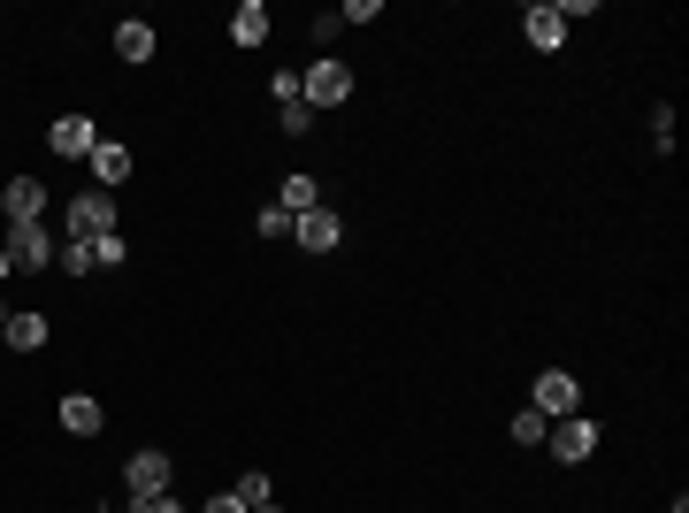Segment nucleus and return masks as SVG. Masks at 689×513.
<instances>
[{"instance_id":"2","label":"nucleus","mask_w":689,"mask_h":513,"mask_svg":"<svg viewBox=\"0 0 689 513\" xmlns=\"http://www.w3.org/2000/svg\"><path fill=\"white\" fill-rule=\"evenodd\" d=\"M299 100L322 116V108H344L352 100V69L344 62H315V69H299Z\"/></svg>"},{"instance_id":"11","label":"nucleus","mask_w":689,"mask_h":513,"mask_svg":"<svg viewBox=\"0 0 689 513\" xmlns=\"http://www.w3.org/2000/svg\"><path fill=\"white\" fill-rule=\"evenodd\" d=\"M131 176V146H116V139H100L92 146V192H116Z\"/></svg>"},{"instance_id":"21","label":"nucleus","mask_w":689,"mask_h":513,"mask_svg":"<svg viewBox=\"0 0 689 513\" xmlns=\"http://www.w3.org/2000/svg\"><path fill=\"white\" fill-rule=\"evenodd\" d=\"M253 230H261V238H292V215H284V207H261Z\"/></svg>"},{"instance_id":"1","label":"nucleus","mask_w":689,"mask_h":513,"mask_svg":"<svg viewBox=\"0 0 689 513\" xmlns=\"http://www.w3.org/2000/svg\"><path fill=\"white\" fill-rule=\"evenodd\" d=\"M0 253H8V269H54V230L46 222H8V238H0Z\"/></svg>"},{"instance_id":"13","label":"nucleus","mask_w":689,"mask_h":513,"mask_svg":"<svg viewBox=\"0 0 689 513\" xmlns=\"http://www.w3.org/2000/svg\"><path fill=\"white\" fill-rule=\"evenodd\" d=\"M116 54H123V62H154V23L123 15V23H116Z\"/></svg>"},{"instance_id":"20","label":"nucleus","mask_w":689,"mask_h":513,"mask_svg":"<svg viewBox=\"0 0 689 513\" xmlns=\"http://www.w3.org/2000/svg\"><path fill=\"white\" fill-rule=\"evenodd\" d=\"M230 499H238V506L253 513V506H269V499H276V491H269V476H245V483H238V491H230Z\"/></svg>"},{"instance_id":"6","label":"nucleus","mask_w":689,"mask_h":513,"mask_svg":"<svg viewBox=\"0 0 689 513\" xmlns=\"http://www.w3.org/2000/svg\"><path fill=\"white\" fill-rule=\"evenodd\" d=\"M46 146H54L62 162H92V146H100V123H92V116H54Z\"/></svg>"},{"instance_id":"10","label":"nucleus","mask_w":689,"mask_h":513,"mask_svg":"<svg viewBox=\"0 0 689 513\" xmlns=\"http://www.w3.org/2000/svg\"><path fill=\"white\" fill-rule=\"evenodd\" d=\"M100 422H108V414H100L92 391H62V429H69V437H100Z\"/></svg>"},{"instance_id":"25","label":"nucleus","mask_w":689,"mask_h":513,"mask_svg":"<svg viewBox=\"0 0 689 513\" xmlns=\"http://www.w3.org/2000/svg\"><path fill=\"white\" fill-rule=\"evenodd\" d=\"M253 513H276V499H269V506H253Z\"/></svg>"},{"instance_id":"22","label":"nucleus","mask_w":689,"mask_h":513,"mask_svg":"<svg viewBox=\"0 0 689 513\" xmlns=\"http://www.w3.org/2000/svg\"><path fill=\"white\" fill-rule=\"evenodd\" d=\"M269 92H276V108H292V100H299V69H276Z\"/></svg>"},{"instance_id":"15","label":"nucleus","mask_w":689,"mask_h":513,"mask_svg":"<svg viewBox=\"0 0 689 513\" xmlns=\"http://www.w3.org/2000/svg\"><path fill=\"white\" fill-rule=\"evenodd\" d=\"M230 39H238V46H269V8H261V0H245V8L230 15Z\"/></svg>"},{"instance_id":"16","label":"nucleus","mask_w":689,"mask_h":513,"mask_svg":"<svg viewBox=\"0 0 689 513\" xmlns=\"http://www.w3.org/2000/svg\"><path fill=\"white\" fill-rule=\"evenodd\" d=\"M276 207H284V215H307V207H322V192H315V176H284V192H276Z\"/></svg>"},{"instance_id":"26","label":"nucleus","mask_w":689,"mask_h":513,"mask_svg":"<svg viewBox=\"0 0 689 513\" xmlns=\"http://www.w3.org/2000/svg\"><path fill=\"white\" fill-rule=\"evenodd\" d=\"M0 330H8V307H0Z\"/></svg>"},{"instance_id":"7","label":"nucleus","mask_w":689,"mask_h":513,"mask_svg":"<svg viewBox=\"0 0 689 513\" xmlns=\"http://www.w3.org/2000/svg\"><path fill=\"white\" fill-rule=\"evenodd\" d=\"M123 491H131V506H139V499H162V491H169V452H131Z\"/></svg>"},{"instance_id":"8","label":"nucleus","mask_w":689,"mask_h":513,"mask_svg":"<svg viewBox=\"0 0 689 513\" xmlns=\"http://www.w3.org/2000/svg\"><path fill=\"white\" fill-rule=\"evenodd\" d=\"M292 238H299L307 253H338L344 222H338V215H330V207H307V215H292Z\"/></svg>"},{"instance_id":"17","label":"nucleus","mask_w":689,"mask_h":513,"mask_svg":"<svg viewBox=\"0 0 689 513\" xmlns=\"http://www.w3.org/2000/svg\"><path fill=\"white\" fill-rule=\"evenodd\" d=\"M54 269H62V276H92V245H77V238H62V253H54Z\"/></svg>"},{"instance_id":"23","label":"nucleus","mask_w":689,"mask_h":513,"mask_svg":"<svg viewBox=\"0 0 689 513\" xmlns=\"http://www.w3.org/2000/svg\"><path fill=\"white\" fill-rule=\"evenodd\" d=\"M131 513H184V506H176L169 491H162V499H139V506H131Z\"/></svg>"},{"instance_id":"4","label":"nucleus","mask_w":689,"mask_h":513,"mask_svg":"<svg viewBox=\"0 0 689 513\" xmlns=\"http://www.w3.org/2000/svg\"><path fill=\"white\" fill-rule=\"evenodd\" d=\"M528 406H536V414H544V422H567V414H575V406H582V383H575V375H567V368H544V375H536V383H528Z\"/></svg>"},{"instance_id":"5","label":"nucleus","mask_w":689,"mask_h":513,"mask_svg":"<svg viewBox=\"0 0 689 513\" xmlns=\"http://www.w3.org/2000/svg\"><path fill=\"white\" fill-rule=\"evenodd\" d=\"M544 437H551V460H559V468H582V460L598 452V422H582V414H567V422H551Z\"/></svg>"},{"instance_id":"28","label":"nucleus","mask_w":689,"mask_h":513,"mask_svg":"<svg viewBox=\"0 0 689 513\" xmlns=\"http://www.w3.org/2000/svg\"><path fill=\"white\" fill-rule=\"evenodd\" d=\"M675 513H682V506H675Z\"/></svg>"},{"instance_id":"12","label":"nucleus","mask_w":689,"mask_h":513,"mask_svg":"<svg viewBox=\"0 0 689 513\" xmlns=\"http://www.w3.org/2000/svg\"><path fill=\"white\" fill-rule=\"evenodd\" d=\"M521 23H528V46H544V54H559V46H567V15H559V8H544V0H536Z\"/></svg>"},{"instance_id":"14","label":"nucleus","mask_w":689,"mask_h":513,"mask_svg":"<svg viewBox=\"0 0 689 513\" xmlns=\"http://www.w3.org/2000/svg\"><path fill=\"white\" fill-rule=\"evenodd\" d=\"M0 338H8V352H39V345H46V315H31V307H23V315H8V330H0Z\"/></svg>"},{"instance_id":"3","label":"nucleus","mask_w":689,"mask_h":513,"mask_svg":"<svg viewBox=\"0 0 689 513\" xmlns=\"http://www.w3.org/2000/svg\"><path fill=\"white\" fill-rule=\"evenodd\" d=\"M62 230H69L77 245L108 238V230H116V199H108V192H77V199H69V215H62Z\"/></svg>"},{"instance_id":"27","label":"nucleus","mask_w":689,"mask_h":513,"mask_svg":"<svg viewBox=\"0 0 689 513\" xmlns=\"http://www.w3.org/2000/svg\"><path fill=\"white\" fill-rule=\"evenodd\" d=\"M0 276H8V253H0Z\"/></svg>"},{"instance_id":"18","label":"nucleus","mask_w":689,"mask_h":513,"mask_svg":"<svg viewBox=\"0 0 689 513\" xmlns=\"http://www.w3.org/2000/svg\"><path fill=\"white\" fill-rule=\"evenodd\" d=\"M123 253H131V245H123V230H108V238H92V269H123Z\"/></svg>"},{"instance_id":"9","label":"nucleus","mask_w":689,"mask_h":513,"mask_svg":"<svg viewBox=\"0 0 689 513\" xmlns=\"http://www.w3.org/2000/svg\"><path fill=\"white\" fill-rule=\"evenodd\" d=\"M0 215H8V222H39V215H46V184H39V176H15V184L0 192Z\"/></svg>"},{"instance_id":"19","label":"nucleus","mask_w":689,"mask_h":513,"mask_svg":"<svg viewBox=\"0 0 689 513\" xmlns=\"http://www.w3.org/2000/svg\"><path fill=\"white\" fill-rule=\"evenodd\" d=\"M544 429H551V422H544L536 406H521L514 414V445H544Z\"/></svg>"},{"instance_id":"24","label":"nucleus","mask_w":689,"mask_h":513,"mask_svg":"<svg viewBox=\"0 0 689 513\" xmlns=\"http://www.w3.org/2000/svg\"><path fill=\"white\" fill-rule=\"evenodd\" d=\"M199 513H245V506H238V499L222 491V499H207V506H199Z\"/></svg>"}]
</instances>
